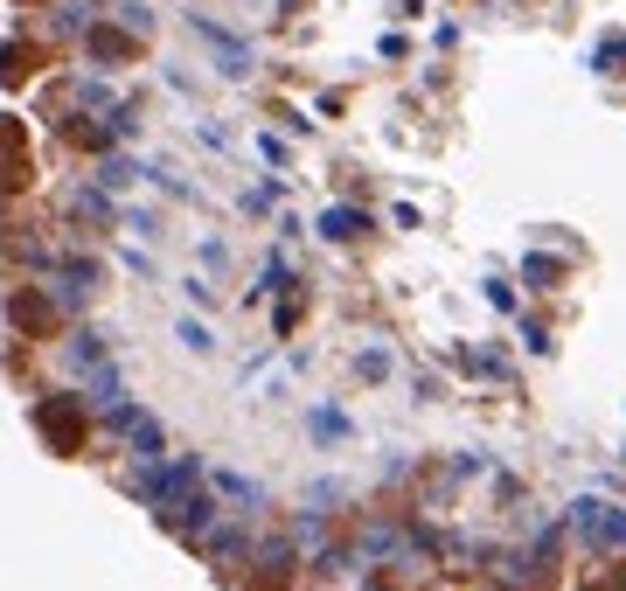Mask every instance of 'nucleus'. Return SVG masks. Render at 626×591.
<instances>
[{"label": "nucleus", "instance_id": "nucleus-1", "mask_svg": "<svg viewBox=\"0 0 626 591\" xmlns=\"http://www.w3.org/2000/svg\"><path fill=\"white\" fill-rule=\"evenodd\" d=\"M188 35L216 56V70H223V77H251V42H244V35H230L223 21H209L202 7H188Z\"/></svg>", "mask_w": 626, "mask_h": 591}, {"label": "nucleus", "instance_id": "nucleus-2", "mask_svg": "<svg viewBox=\"0 0 626 591\" xmlns=\"http://www.w3.org/2000/svg\"><path fill=\"white\" fill-rule=\"evenodd\" d=\"M98 181H105V188H126V181H133V167H126V160H105V167H98Z\"/></svg>", "mask_w": 626, "mask_h": 591}]
</instances>
